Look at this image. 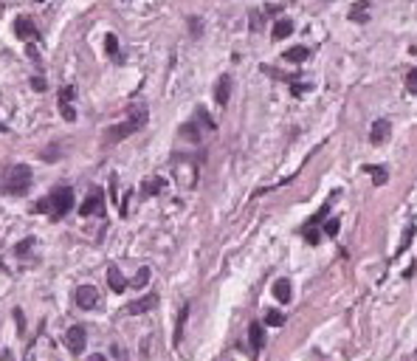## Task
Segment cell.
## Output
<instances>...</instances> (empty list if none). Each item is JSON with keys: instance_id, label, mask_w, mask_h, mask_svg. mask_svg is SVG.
Returning <instances> with one entry per match:
<instances>
[{"instance_id": "1", "label": "cell", "mask_w": 417, "mask_h": 361, "mask_svg": "<svg viewBox=\"0 0 417 361\" xmlns=\"http://www.w3.org/2000/svg\"><path fill=\"white\" fill-rule=\"evenodd\" d=\"M45 201H48L51 220H62V217L73 209V189L71 186H57V189H51V195L45 198Z\"/></svg>"}, {"instance_id": "2", "label": "cell", "mask_w": 417, "mask_h": 361, "mask_svg": "<svg viewBox=\"0 0 417 361\" xmlns=\"http://www.w3.org/2000/svg\"><path fill=\"white\" fill-rule=\"evenodd\" d=\"M144 122H147V110H144V107H138V110H135L124 124H113V127L104 130V141H121V138H127V135H133L138 127H144Z\"/></svg>"}, {"instance_id": "3", "label": "cell", "mask_w": 417, "mask_h": 361, "mask_svg": "<svg viewBox=\"0 0 417 361\" xmlns=\"http://www.w3.org/2000/svg\"><path fill=\"white\" fill-rule=\"evenodd\" d=\"M6 192L9 195H23L25 189L31 186V166L25 164H14L12 170L6 172Z\"/></svg>"}, {"instance_id": "4", "label": "cell", "mask_w": 417, "mask_h": 361, "mask_svg": "<svg viewBox=\"0 0 417 361\" xmlns=\"http://www.w3.org/2000/svg\"><path fill=\"white\" fill-rule=\"evenodd\" d=\"M172 172H175L178 184L183 181V186H186V189H194V181H198V166L189 164V155H175V161H172Z\"/></svg>"}, {"instance_id": "5", "label": "cell", "mask_w": 417, "mask_h": 361, "mask_svg": "<svg viewBox=\"0 0 417 361\" xmlns=\"http://www.w3.org/2000/svg\"><path fill=\"white\" fill-rule=\"evenodd\" d=\"M85 344H88V330L82 324H73L65 330V347L71 350L73 355H82L85 353Z\"/></svg>"}, {"instance_id": "6", "label": "cell", "mask_w": 417, "mask_h": 361, "mask_svg": "<svg viewBox=\"0 0 417 361\" xmlns=\"http://www.w3.org/2000/svg\"><path fill=\"white\" fill-rule=\"evenodd\" d=\"M82 217H91V214H104V195L102 189H91V195L85 198V203L79 206Z\"/></svg>"}, {"instance_id": "7", "label": "cell", "mask_w": 417, "mask_h": 361, "mask_svg": "<svg viewBox=\"0 0 417 361\" xmlns=\"http://www.w3.org/2000/svg\"><path fill=\"white\" fill-rule=\"evenodd\" d=\"M389 135H392V124H389V119H375L372 130H369V141L378 147V144L389 141Z\"/></svg>"}, {"instance_id": "8", "label": "cell", "mask_w": 417, "mask_h": 361, "mask_svg": "<svg viewBox=\"0 0 417 361\" xmlns=\"http://www.w3.org/2000/svg\"><path fill=\"white\" fill-rule=\"evenodd\" d=\"M76 305L82 308V311H91V308L99 305V291L93 285H82L76 288Z\"/></svg>"}, {"instance_id": "9", "label": "cell", "mask_w": 417, "mask_h": 361, "mask_svg": "<svg viewBox=\"0 0 417 361\" xmlns=\"http://www.w3.org/2000/svg\"><path fill=\"white\" fill-rule=\"evenodd\" d=\"M14 34H17L20 40H37V37H40L37 25L31 23L29 17H17V20H14Z\"/></svg>"}, {"instance_id": "10", "label": "cell", "mask_w": 417, "mask_h": 361, "mask_svg": "<svg viewBox=\"0 0 417 361\" xmlns=\"http://www.w3.org/2000/svg\"><path fill=\"white\" fill-rule=\"evenodd\" d=\"M155 305H158V294H147V296H141V299H135L133 305H127V313H133V316H141V313L152 311Z\"/></svg>"}, {"instance_id": "11", "label": "cell", "mask_w": 417, "mask_h": 361, "mask_svg": "<svg viewBox=\"0 0 417 361\" xmlns=\"http://www.w3.org/2000/svg\"><path fill=\"white\" fill-rule=\"evenodd\" d=\"M229 96H231V76H220L217 88H214V102H217L220 107H226V104H229Z\"/></svg>"}, {"instance_id": "12", "label": "cell", "mask_w": 417, "mask_h": 361, "mask_svg": "<svg viewBox=\"0 0 417 361\" xmlns=\"http://www.w3.org/2000/svg\"><path fill=\"white\" fill-rule=\"evenodd\" d=\"M163 186H166V181H163V178H144V181H141V192H144L147 198H152V195H161L163 192Z\"/></svg>"}, {"instance_id": "13", "label": "cell", "mask_w": 417, "mask_h": 361, "mask_svg": "<svg viewBox=\"0 0 417 361\" xmlns=\"http://www.w3.org/2000/svg\"><path fill=\"white\" fill-rule=\"evenodd\" d=\"M107 285L113 288V294H121V291L127 288V280H124V274H121L116 265H110V268H107Z\"/></svg>"}, {"instance_id": "14", "label": "cell", "mask_w": 417, "mask_h": 361, "mask_svg": "<svg viewBox=\"0 0 417 361\" xmlns=\"http://www.w3.org/2000/svg\"><path fill=\"white\" fill-rule=\"evenodd\" d=\"M293 34V20H276L273 23V29H271V37L273 40H285V37H290Z\"/></svg>"}, {"instance_id": "15", "label": "cell", "mask_w": 417, "mask_h": 361, "mask_svg": "<svg viewBox=\"0 0 417 361\" xmlns=\"http://www.w3.org/2000/svg\"><path fill=\"white\" fill-rule=\"evenodd\" d=\"M367 12H369V0H358L355 6L350 9V20H352V23H367V20H369Z\"/></svg>"}, {"instance_id": "16", "label": "cell", "mask_w": 417, "mask_h": 361, "mask_svg": "<svg viewBox=\"0 0 417 361\" xmlns=\"http://www.w3.org/2000/svg\"><path fill=\"white\" fill-rule=\"evenodd\" d=\"M364 172H367V175H372V184L375 186H383V184H386V178H389V172L383 170V166H375V164H364Z\"/></svg>"}, {"instance_id": "17", "label": "cell", "mask_w": 417, "mask_h": 361, "mask_svg": "<svg viewBox=\"0 0 417 361\" xmlns=\"http://www.w3.org/2000/svg\"><path fill=\"white\" fill-rule=\"evenodd\" d=\"M273 296H276L279 302H290V280L288 276H279L276 285H273Z\"/></svg>"}, {"instance_id": "18", "label": "cell", "mask_w": 417, "mask_h": 361, "mask_svg": "<svg viewBox=\"0 0 417 361\" xmlns=\"http://www.w3.org/2000/svg\"><path fill=\"white\" fill-rule=\"evenodd\" d=\"M282 57H285L288 62H296V65H299V62H304V60L310 57V48H304V45H293V48H288Z\"/></svg>"}, {"instance_id": "19", "label": "cell", "mask_w": 417, "mask_h": 361, "mask_svg": "<svg viewBox=\"0 0 417 361\" xmlns=\"http://www.w3.org/2000/svg\"><path fill=\"white\" fill-rule=\"evenodd\" d=\"M251 344H254L257 353H260V350L265 347V330H262V324H260V322L251 324Z\"/></svg>"}, {"instance_id": "20", "label": "cell", "mask_w": 417, "mask_h": 361, "mask_svg": "<svg viewBox=\"0 0 417 361\" xmlns=\"http://www.w3.org/2000/svg\"><path fill=\"white\" fill-rule=\"evenodd\" d=\"M178 316H181V319H178V327H175V344H181V339H183V327H186V316H189V305H183Z\"/></svg>"}, {"instance_id": "21", "label": "cell", "mask_w": 417, "mask_h": 361, "mask_svg": "<svg viewBox=\"0 0 417 361\" xmlns=\"http://www.w3.org/2000/svg\"><path fill=\"white\" fill-rule=\"evenodd\" d=\"M265 324H271V327H282V324H285V313L282 311H268L265 313Z\"/></svg>"}, {"instance_id": "22", "label": "cell", "mask_w": 417, "mask_h": 361, "mask_svg": "<svg viewBox=\"0 0 417 361\" xmlns=\"http://www.w3.org/2000/svg\"><path fill=\"white\" fill-rule=\"evenodd\" d=\"M181 135H183V138H189V141H198V138H200V130H198V124H194V122L183 124V127H181Z\"/></svg>"}, {"instance_id": "23", "label": "cell", "mask_w": 417, "mask_h": 361, "mask_svg": "<svg viewBox=\"0 0 417 361\" xmlns=\"http://www.w3.org/2000/svg\"><path fill=\"white\" fill-rule=\"evenodd\" d=\"M406 91H409L411 96L417 93V68H409V71H406Z\"/></svg>"}, {"instance_id": "24", "label": "cell", "mask_w": 417, "mask_h": 361, "mask_svg": "<svg viewBox=\"0 0 417 361\" xmlns=\"http://www.w3.org/2000/svg\"><path fill=\"white\" fill-rule=\"evenodd\" d=\"M150 276H152V271H150V268H141V271H138V276L133 280V288H144L147 282H150Z\"/></svg>"}, {"instance_id": "25", "label": "cell", "mask_w": 417, "mask_h": 361, "mask_svg": "<svg viewBox=\"0 0 417 361\" xmlns=\"http://www.w3.org/2000/svg\"><path fill=\"white\" fill-rule=\"evenodd\" d=\"M339 226H341V223H339V217H330V220L324 223V232L330 234V237H336V234H339Z\"/></svg>"}, {"instance_id": "26", "label": "cell", "mask_w": 417, "mask_h": 361, "mask_svg": "<svg viewBox=\"0 0 417 361\" xmlns=\"http://www.w3.org/2000/svg\"><path fill=\"white\" fill-rule=\"evenodd\" d=\"M302 234H304V240H308L310 245H319V232H316V229H302Z\"/></svg>"}, {"instance_id": "27", "label": "cell", "mask_w": 417, "mask_h": 361, "mask_svg": "<svg viewBox=\"0 0 417 361\" xmlns=\"http://www.w3.org/2000/svg\"><path fill=\"white\" fill-rule=\"evenodd\" d=\"M104 43H107V51H110V54H119V40H116L113 34H107V40H104Z\"/></svg>"}, {"instance_id": "28", "label": "cell", "mask_w": 417, "mask_h": 361, "mask_svg": "<svg viewBox=\"0 0 417 361\" xmlns=\"http://www.w3.org/2000/svg\"><path fill=\"white\" fill-rule=\"evenodd\" d=\"M31 245H34V237H29L25 243H20V245H17V254H20V257H23V254H29Z\"/></svg>"}, {"instance_id": "29", "label": "cell", "mask_w": 417, "mask_h": 361, "mask_svg": "<svg viewBox=\"0 0 417 361\" xmlns=\"http://www.w3.org/2000/svg\"><path fill=\"white\" fill-rule=\"evenodd\" d=\"M189 31H192V37H200V20L198 17L189 20Z\"/></svg>"}, {"instance_id": "30", "label": "cell", "mask_w": 417, "mask_h": 361, "mask_svg": "<svg viewBox=\"0 0 417 361\" xmlns=\"http://www.w3.org/2000/svg\"><path fill=\"white\" fill-rule=\"evenodd\" d=\"M62 116H65L68 122H73V119H76V113H73V107H71V104H65V102H62Z\"/></svg>"}, {"instance_id": "31", "label": "cell", "mask_w": 417, "mask_h": 361, "mask_svg": "<svg viewBox=\"0 0 417 361\" xmlns=\"http://www.w3.org/2000/svg\"><path fill=\"white\" fill-rule=\"evenodd\" d=\"M411 237H414V226H409V232H406V234H403V243H400V251H403V248H406V245H409V243H411Z\"/></svg>"}, {"instance_id": "32", "label": "cell", "mask_w": 417, "mask_h": 361, "mask_svg": "<svg viewBox=\"0 0 417 361\" xmlns=\"http://www.w3.org/2000/svg\"><path fill=\"white\" fill-rule=\"evenodd\" d=\"M31 88H34V91H45V79L43 76H34V79H31Z\"/></svg>"}, {"instance_id": "33", "label": "cell", "mask_w": 417, "mask_h": 361, "mask_svg": "<svg viewBox=\"0 0 417 361\" xmlns=\"http://www.w3.org/2000/svg\"><path fill=\"white\" fill-rule=\"evenodd\" d=\"M73 99V88H62V93H60V102H71Z\"/></svg>"}, {"instance_id": "34", "label": "cell", "mask_w": 417, "mask_h": 361, "mask_svg": "<svg viewBox=\"0 0 417 361\" xmlns=\"http://www.w3.org/2000/svg\"><path fill=\"white\" fill-rule=\"evenodd\" d=\"M37 3H43V0H37Z\"/></svg>"}]
</instances>
